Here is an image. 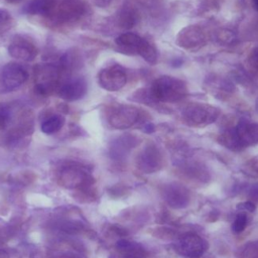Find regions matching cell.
Wrapping results in <instances>:
<instances>
[{"mask_svg": "<svg viewBox=\"0 0 258 258\" xmlns=\"http://www.w3.org/2000/svg\"><path fill=\"white\" fill-rule=\"evenodd\" d=\"M149 92L155 101L174 103L182 100L187 95V87L182 80L170 76H161L153 81Z\"/></svg>", "mask_w": 258, "mask_h": 258, "instance_id": "6da1fadb", "label": "cell"}, {"mask_svg": "<svg viewBox=\"0 0 258 258\" xmlns=\"http://www.w3.org/2000/svg\"><path fill=\"white\" fill-rule=\"evenodd\" d=\"M116 44L129 54H138L150 64L157 61V51L146 39L133 32H125L115 39Z\"/></svg>", "mask_w": 258, "mask_h": 258, "instance_id": "7a4b0ae2", "label": "cell"}, {"mask_svg": "<svg viewBox=\"0 0 258 258\" xmlns=\"http://www.w3.org/2000/svg\"><path fill=\"white\" fill-rule=\"evenodd\" d=\"M183 120L190 126H207L220 116V110L210 104L190 103L181 112Z\"/></svg>", "mask_w": 258, "mask_h": 258, "instance_id": "3957f363", "label": "cell"}, {"mask_svg": "<svg viewBox=\"0 0 258 258\" xmlns=\"http://www.w3.org/2000/svg\"><path fill=\"white\" fill-rule=\"evenodd\" d=\"M87 11L82 0H56L53 8L46 16L53 23L63 24L81 18Z\"/></svg>", "mask_w": 258, "mask_h": 258, "instance_id": "277c9868", "label": "cell"}, {"mask_svg": "<svg viewBox=\"0 0 258 258\" xmlns=\"http://www.w3.org/2000/svg\"><path fill=\"white\" fill-rule=\"evenodd\" d=\"M174 248L175 251L184 258H200L207 251L208 244L201 236L187 233L176 241Z\"/></svg>", "mask_w": 258, "mask_h": 258, "instance_id": "5b68a950", "label": "cell"}, {"mask_svg": "<svg viewBox=\"0 0 258 258\" xmlns=\"http://www.w3.org/2000/svg\"><path fill=\"white\" fill-rule=\"evenodd\" d=\"M164 163L162 152L154 143H149L139 152L136 158L137 167L146 173L159 170Z\"/></svg>", "mask_w": 258, "mask_h": 258, "instance_id": "8992f818", "label": "cell"}, {"mask_svg": "<svg viewBox=\"0 0 258 258\" xmlns=\"http://www.w3.org/2000/svg\"><path fill=\"white\" fill-rule=\"evenodd\" d=\"M232 132L238 150L258 144V123L256 122L241 119L235 127H232Z\"/></svg>", "mask_w": 258, "mask_h": 258, "instance_id": "52a82bcc", "label": "cell"}, {"mask_svg": "<svg viewBox=\"0 0 258 258\" xmlns=\"http://www.w3.org/2000/svg\"><path fill=\"white\" fill-rule=\"evenodd\" d=\"M99 85L106 91L116 92L122 89L127 81L125 70L119 64H112L103 69L98 76Z\"/></svg>", "mask_w": 258, "mask_h": 258, "instance_id": "ba28073f", "label": "cell"}, {"mask_svg": "<svg viewBox=\"0 0 258 258\" xmlns=\"http://www.w3.org/2000/svg\"><path fill=\"white\" fill-rule=\"evenodd\" d=\"M140 118V110L131 105L116 107L109 116V124L115 129H127L133 126Z\"/></svg>", "mask_w": 258, "mask_h": 258, "instance_id": "9c48e42d", "label": "cell"}, {"mask_svg": "<svg viewBox=\"0 0 258 258\" xmlns=\"http://www.w3.org/2000/svg\"><path fill=\"white\" fill-rule=\"evenodd\" d=\"M161 195L165 203L173 209H183L190 201V195L187 188L177 182L164 184L161 189Z\"/></svg>", "mask_w": 258, "mask_h": 258, "instance_id": "30bf717a", "label": "cell"}, {"mask_svg": "<svg viewBox=\"0 0 258 258\" xmlns=\"http://www.w3.org/2000/svg\"><path fill=\"white\" fill-rule=\"evenodd\" d=\"M176 43L184 49H199L206 43V35L198 25L183 27L176 35Z\"/></svg>", "mask_w": 258, "mask_h": 258, "instance_id": "8fae6325", "label": "cell"}, {"mask_svg": "<svg viewBox=\"0 0 258 258\" xmlns=\"http://www.w3.org/2000/svg\"><path fill=\"white\" fill-rule=\"evenodd\" d=\"M28 79V73L19 63H6L1 70V82L5 89L15 90L22 86Z\"/></svg>", "mask_w": 258, "mask_h": 258, "instance_id": "7c38bea8", "label": "cell"}, {"mask_svg": "<svg viewBox=\"0 0 258 258\" xmlns=\"http://www.w3.org/2000/svg\"><path fill=\"white\" fill-rule=\"evenodd\" d=\"M58 69L51 64L39 67L36 71V86L35 89L38 94L48 95L54 88L58 79Z\"/></svg>", "mask_w": 258, "mask_h": 258, "instance_id": "4fadbf2b", "label": "cell"}, {"mask_svg": "<svg viewBox=\"0 0 258 258\" xmlns=\"http://www.w3.org/2000/svg\"><path fill=\"white\" fill-rule=\"evenodd\" d=\"M8 52L11 56L17 59L30 61L35 58L38 51L31 41L22 37H17L9 44Z\"/></svg>", "mask_w": 258, "mask_h": 258, "instance_id": "5bb4252c", "label": "cell"}, {"mask_svg": "<svg viewBox=\"0 0 258 258\" xmlns=\"http://www.w3.org/2000/svg\"><path fill=\"white\" fill-rule=\"evenodd\" d=\"M87 93V82L84 78H75L64 83L59 91L58 95L66 101H76L83 98Z\"/></svg>", "mask_w": 258, "mask_h": 258, "instance_id": "9a60e30c", "label": "cell"}, {"mask_svg": "<svg viewBox=\"0 0 258 258\" xmlns=\"http://www.w3.org/2000/svg\"><path fill=\"white\" fill-rule=\"evenodd\" d=\"M139 139L132 134H125L115 139L111 145V153L116 159L125 158L138 144Z\"/></svg>", "mask_w": 258, "mask_h": 258, "instance_id": "2e32d148", "label": "cell"}, {"mask_svg": "<svg viewBox=\"0 0 258 258\" xmlns=\"http://www.w3.org/2000/svg\"><path fill=\"white\" fill-rule=\"evenodd\" d=\"M116 248L123 258H145L147 251L144 246L136 241L119 240L116 244Z\"/></svg>", "mask_w": 258, "mask_h": 258, "instance_id": "e0dca14e", "label": "cell"}, {"mask_svg": "<svg viewBox=\"0 0 258 258\" xmlns=\"http://www.w3.org/2000/svg\"><path fill=\"white\" fill-rule=\"evenodd\" d=\"M56 0H31L24 7V12L31 15L47 16L53 8Z\"/></svg>", "mask_w": 258, "mask_h": 258, "instance_id": "ac0fdd59", "label": "cell"}, {"mask_svg": "<svg viewBox=\"0 0 258 258\" xmlns=\"http://www.w3.org/2000/svg\"><path fill=\"white\" fill-rule=\"evenodd\" d=\"M138 14L133 7L125 6L121 9L118 15V23L123 28H130L137 22Z\"/></svg>", "mask_w": 258, "mask_h": 258, "instance_id": "d6986e66", "label": "cell"}, {"mask_svg": "<svg viewBox=\"0 0 258 258\" xmlns=\"http://www.w3.org/2000/svg\"><path fill=\"white\" fill-rule=\"evenodd\" d=\"M64 118L60 115H52L41 124V131L45 134H52L57 132L63 125Z\"/></svg>", "mask_w": 258, "mask_h": 258, "instance_id": "ffe728a7", "label": "cell"}, {"mask_svg": "<svg viewBox=\"0 0 258 258\" xmlns=\"http://www.w3.org/2000/svg\"><path fill=\"white\" fill-rule=\"evenodd\" d=\"M238 258H258V240L244 244L238 250Z\"/></svg>", "mask_w": 258, "mask_h": 258, "instance_id": "44dd1931", "label": "cell"}, {"mask_svg": "<svg viewBox=\"0 0 258 258\" xmlns=\"http://www.w3.org/2000/svg\"><path fill=\"white\" fill-rule=\"evenodd\" d=\"M12 25L13 19L11 15L7 11L0 9V34L9 30L12 27Z\"/></svg>", "mask_w": 258, "mask_h": 258, "instance_id": "7402d4cb", "label": "cell"}, {"mask_svg": "<svg viewBox=\"0 0 258 258\" xmlns=\"http://www.w3.org/2000/svg\"><path fill=\"white\" fill-rule=\"evenodd\" d=\"M247 226V216L244 213H240L236 216L233 224H232V229L233 232L236 234H239L244 231V229Z\"/></svg>", "mask_w": 258, "mask_h": 258, "instance_id": "603a6c76", "label": "cell"}, {"mask_svg": "<svg viewBox=\"0 0 258 258\" xmlns=\"http://www.w3.org/2000/svg\"><path fill=\"white\" fill-rule=\"evenodd\" d=\"M244 172L250 176H258V159L248 160L244 165Z\"/></svg>", "mask_w": 258, "mask_h": 258, "instance_id": "cb8c5ba5", "label": "cell"}, {"mask_svg": "<svg viewBox=\"0 0 258 258\" xmlns=\"http://www.w3.org/2000/svg\"><path fill=\"white\" fill-rule=\"evenodd\" d=\"M248 61L252 68L258 71V46L254 47L248 56Z\"/></svg>", "mask_w": 258, "mask_h": 258, "instance_id": "d4e9b609", "label": "cell"}, {"mask_svg": "<svg viewBox=\"0 0 258 258\" xmlns=\"http://www.w3.org/2000/svg\"><path fill=\"white\" fill-rule=\"evenodd\" d=\"M237 209H239L240 211H246V212H254L255 211V205L252 202H244L241 203L237 206Z\"/></svg>", "mask_w": 258, "mask_h": 258, "instance_id": "484cf974", "label": "cell"}, {"mask_svg": "<svg viewBox=\"0 0 258 258\" xmlns=\"http://www.w3.org/2000/svg\"><path fill=\"white\" fill-rule=\"evenodd\" d=\"M249 198L254 202H258V183L253 184L248 190Z\"/></svg>", "mask_w": 258, "mask_h": 258, "instance_id": "4316f807", "label": "cell"}, {"mask_svg": "<svg viewBox=\"0 0 258 258\" xmlns=\"http://www.w3.org/2000/svg\"><path fill=\"white\" fill-rule=\"evenodd\" d=\"M93 2H94L95 5H97L98 7L105 8V7H107V6L110 5V3L112 2V0H93Z\"/></svg>", "mask_w": 258, "mask_h": 258, "instance_id": "83f0119b", "label": "cell"}, {"mask_svg": "<svg viewBox=\"0 0 258 258\" xmlns=\"http://www.w3.org/2000/svg\"><path fill=\"white\" fill-rule=\"evenodd\" d=\"M143 130H144V132H146V133H150V132L154 131V126H153L151 123H147V124L144 126Z\"/></svg>", "mask_w": 258, "mask_h": 258, "instance_id": "f1b7e54d", "label": "cell"}, {"mask_svg": "<svg viewBox=\"0 0 258 258\" xmlns=\"http://www.w3.org/2000/svg\"><path fill=\"white\" fill-rule=\"evenodd\" d=\"M6 2H8V3H12V4H15V3H19V2H21L22 0H5Z\"/></svg>", "mask_w": 258, "mask_h": 258, "instance_id": "f546056e", "label": "cell"}, {"mask_svg": "<svg viewBox=\"0 0 258 258\" xmlns=\"http://www.w3.org/2000/svg\"><path fill=\"white\" fill-rule=\"evenodd\" d=\"M253 1V4H254V6L258 9V0H252Z\"/></svg>", "mask_w": 258, "mask_h": 258, "instance_id": "4dcf8cb0", "label": "cell"}, {"mask_svg": "<svg viewBox=\"0 0 258 258\" xmlns=\"http://www.w3.org/2000/svg\"><path fill=\"white\" fill-rule=\"evenodd\" d=\"M256 110H257V112H258V99H257V101H256Z\"/></svg>", "mask_w": 258, "mask_h": 258, "instance_id": "1f68e13d", "label": "cell"}]
</instances>
